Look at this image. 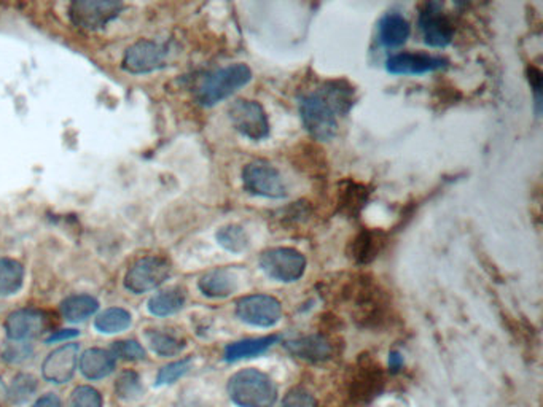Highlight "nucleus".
Listing matches in <instances>:
<instances>
[{"label":"nucleus","instance_id":"1","mask_svg":"<svg viewBox=\"0 0 543 407\" xmlns=\"http://www.w3.org/2000/svg\"><path fill=\"white\" fill-rule=\"evenodd\" d=\"M354 100V89L346 81H328L303 94L298 112L304 129L316 140H332L338 132V116L349 114Z\"/></svg>","mask_w":543,"mask_h":407},{"label":"nucleus","instance_id":"2","mask_svg":"<svg viewBox=\"0 0 543 407\" xmlns=\"http://www.w3.org/2000/svg\"><path fill=\"white\" fill-rule=\"evenodd\" d=\"M228 394L236 406L273 407L277 401V386L265 372L242 369L228 382Z\"/></svg>","mask_w":543,"mask_h":407},{"label":"nucleus","instance_id":"3","mask_svg":"<svg viewBox=\"0 0 543 407\" xmlns=\"http://www.w3.org/2000/svg\"><path fill=\"white\" fill-rule=\"evenodd\" d=\"M252 80V71L246 64H232L210 72L196 88V100L203 107H214L222 100L240 91Z\"/></svg>","mask_w":543,"mask_h":407},{"label":"nucleus","instance_id":"4","mask_svg":"<svg viewBox=\"0 0 543 407\" xmlns=\"http://www.w3.org/2000/svg\"><path fill=\"white\" fill-rule=\"evenodd\" d=\"M259 265L269 279L293 284L303 277L308 261L301 251L289 247H276L261 253Z\"/></svg>","mask_w":543,"mask_h":407},{"label":"nucleus","instance_id":"5","mask_svg":"<svg viewBox=\"0 0 543 407\" xmlns=\"http://www.w3.org/2000/svg\"><path fill=\"white\" fill-rule=\"evenodd\" d=\"M242 185L247 193L260 198L284 199L289 196V188L284 182L283 174L267 161H252L244 165Z\"/></svg>","mask_w":543,"mask_h":407},{"label":"nucleus","instance_id":"6","mask_svg":"<svg viewBox=\"0 0 543 407\" xmlns=\"http://www.w3.org/2000/svg\"><path fill=\"white\" fill-rule=\"evenodd\" d=\"M171 274L169 261L161 257H144L131 266L124 286L134 294L148 293L155 288L163 285Z\"/></svg>","mask_w":543,"mask_h":407},{"label":"nucleus","instance_id":"7","mask_svg":"<svg viewBox=\"0 0 543 407\" xmlns=\"http://www.w3.org/2000/svg\"><path fill=\"white\" fill-rule=\"evenodd\" d=\"M228 116L234 129L249 140L260 142L269 136L268 116L257 100H234L228 108Z\"/></svg>","mask_w":543,"mask_h":407},{"label":"nucleus","instance_id":"8","mask_svg":"<svg viewBox=\"0 0 543 407\" xmlns=\"http://www.w3.org/2000/svg\"><path fill=\"white\" fill-rule=\"evenodd\" d=\"M123 4L115 0H77L69 7V18L77 28L99 30L122 13Z\"/></svg>","mask_w":543,"mask_h":407},{"label":"nucleus","instance_id":"9","mask_svg":"<svg viewBox=\"0 0 543 407\" xmlns=\"http://www.w3.org/2000/svg\"><path fill=\"white\" fill-rule=\"evenodd\" d=\"M236 317L241 322L257 326L271 328L283 318L281 302L269 294H250L236 302Z\"/></svg>","mask_w":543,"mask_h":407},{"label":"nucleus","instance_id":"10","mask_svg":"<svg viewBox=\"0 0 543 407\" xmlns=\"http://www.w3.org/2000/svg\"><path fill=\"white\" fill-rule=\"evenodd\" d=\"M420 29L424 42L432 48H446L453 42L454 28L443 12L440 2H428L420 13Z\"/></svg>","mask_w":543,"mask_h":407},{"label":"nucleus","instance_id":"11","mask_svg":"<svg viewBox=\"0 0 543 407\" xmlns=\"http://www.w3.org/2000/svg\"><path fill=\"white\" fill-rule=\"evenodd\" d=\"M167 50L161 43L139 40L131 45L123 57V69L130 73H150L166 63Z\"/></svg>","mask_w":543,"mask_h":407},{"label":"nucleus","instance_id":"12","mask_svg":"<svg viewBox=\"0 0 543 407\" xmlns=\"http://www.w3.org/2000/svg\"><path fill=\"white\" fill-rule=\"evenodd\" d=\"M48 328V317L38 309H20L8 315L5 333L10 341L24 343L44 335Z\"/></svg>","mask_w":543,"mask_h":407},{"label":"nucleus","instance_id":"13","mask_svg":"<svg viewBox=\"0 0 543 407\" xmlns=\"http://www.w3.org/2000/svg\"><path fill=\"white\" fill-rule=\"evenodd\" d=\"M77 365H79V345L64 343L45 358L42 365L44 379L58 386L65 384L72 379Z\"/></svg>","mask_w":543,"mask_h":407},{"label":"nucleus","instance_id":"14","mask_svg":"<svg viewBox=\"0 0 543 407\" xmlns=\"http://www.w3.org/2000/svg\"><path fill=\"white\" fill-rule=\"evenodd\" d=\"M448 59L428 53H399L387 59L386 69L392 75H422L428 72L442 71Z\"/></svg>","mask_w":543,"mask_h":407},{"label":"nucleus","instance_id":"15","mask_svg":"<svg viewBox=\"0 0 543 407\" xmlns=\"http://www.w3.org/2000/svg\"><path fill=\"white\" fill-rule=\"evenodd\" d=\"M284 347L292 353L293 357L300 358L308 363H322L332 357L334 347L320 335L298 337L284 343Z\"/></svg>","mask_w":543,"mask_h":407},{"label":"nucleus","instance_id":"16","mask_svg":"<svg viewBox=\"0 0 543 407\" xmlns=\"http://www.w3.org/2000/svg\"><path fill=\"white\" fill-rule=\"evenodd\" d=\"M198 288L206 298L222 300L238 290V277L232 269H214L204 274L198 282Z\"/></svg>","mask_w":543,"mask_h":407},{"label":"nucleus","instance_id":"17","mask_svg":"<svg viewBox=\"0 0 543 407\" xmlns=\"http://www.w3.org/2000/svg\"><path fill=\"white\" fill-rule=\"evenodd\" d=\"M411 34V26L399 13H387L378 24V38L386 48H397L405 45Z\"/></svg>","mask_w":543,"mask_h":407},{"label":"nucleus","instance_id":"18","mask_svg":"<svg viewBox=\"0 0 543 407\" xmlns=\"http://www.w3.org/2000/svg\"><path fill=\"white\" fill-rule=\"evenodd\" d=\"M115 371V357L109 351L88 349L81 357V372L88 380H101Z\"/></svg>","mask_w":543,"mask_h":407},{"label":"nucleus","instance_id":"19","mask_svg":"<svg viewBox=\"0 0 543 407\" xmlns=\"http://www.w3.org/2000/svg\"><path fill=\"white\" fill-rule=\"evenodd\" d=\"M281 341V336L254 337V339H242L238 343H233L225 349V360L234 363L247 358L260 357Z\"/></svg>","mask_w":543,"mask_h":407},{"label":"nucleus","instance_id":"20","mask_svg":"<svg viewBox=\"0 0 543 407\" xmlns=\"http://www.w3.org/2000/svg\"><path fill=\"white\" fill-rule=\"evenodd\" d=\"M98 309H99V302L89 294H72V296L65 298L59 306L64 320L71 323L85 322L87 318L93 317L98 312Z\"/></svg>","mask_w":543,"mask_h":407},{"label":"nucleus","instance_id":"21","mask_svg":"<svg viewBox=\"0 0 543 407\" xmlns=\"http://www.w3.org/2000/svg\"><path fill=\"white\" fill-rule=\"evenodd\" d=\"M185 292L182 288H169L161 293L155 294L148 300V312L155 317H169L181 312L185 306Z\"/></svg>","mask_w":543,"mask_h":407},{"label":"nucleus","instance_id":"22","mask_svg":"<svg viewBox=\"0 0 543 407\" xmlns=\"http://www.w3.org/2000/svg\"><path fill=\"white\" fill-rule=\"evenodd\" d=\"M369 191L365 186L355 182H344L338 191V206H340L341 214L352 218L355 215L361 214V210L365 208L369 200Z\"/></svg>","mask_w":543,"mask_h":407},{"label":"nucleus","instance_id":"23","mask_svg":"<svg viewBox=\"0 0 543 407\" xmlns=\"http://www.w3.org/2000/svg\"><path fill=\"white\" fill-rule=\"evenodd\" d=\"M383 243L381 233L362 231L351 243V253H352L351 257L354 258L359 265H369L378 257Z\"/></svg>","mask_w":543,"mask_h":407},{"label":"nucleus","instance_id":"24","mask_svg":"<svg viewBox=\"0 0 543 407\" xmlns=\"http://www.w3.org/2000/svg\"><path fill=\"white\" fill-rule=\"evenodd\" d=\"M24 267L12 258H0V298L13 296L21 290Z\"/></svg>","mask_w":543,"mask_h":407},{"label":"nucleus","instance_id":"25","mask_svg":"<svg viewBox=\"0 0 543 407\" xmlns=\"http://www.w3.org/2000/svg\"><path fill=\"white\" fill-rule=\"evenodd\" d=\"M131 323H132V317L128 310L122 308H110L98 315L95 328L102 335H116V333H122L124 329L130 328Z\"/></svg>","mask_w":543,"mask_h":407},{"label":"nucleus","instance_id":"26","mask_svg":"<svg viewBox=\"0 0 543 407\" xmlns=\"http://www.w3.org/2000/svg\"><path fill=\"white\" fill-rule=\"evenodd\" d=\"M145 341L148 347L160 357H175L185 349V343L167 333L161 331H147Z\"/></svg>","mask_w":543,"mask_h":407},{"label":"nucleus","instance_id":"27","mask_svg":"<svg viewBox=\"0 0 543 407\" xmlns=\"http://www.w3.org/2000/svg\"><path fill=\"white\" fill-rule=\"evenodd\" d=\"M218 245L232 253H242L249 247V236L246 229L240 225H226L216 234Z\"/></svg>","mask_w":543,"mask_h":407},{"label":"nucleus","instance_id":"28","mask_svg":"<svg viewBox=\"0 0 543 407\" xmlns=\"http://www.w3.org/2000/svg\"><path fill=\"white\" fill-rule=\"evenodd\" d=\"M115 392L118 398H122V400H138L139 396L144 392L138 372H122L115 382Z\"/></svg>","mask_w":543,"mask_h":407},{"label":"nucleus","instance_id":"29","mask_svg":"<svg viewBox=\"0 0 543 407\" xmlns=\"http://www.w3.org/2000/svg\"><path fill=\"white\" fill-rule=\"evenodd\" d=\"M191 365H193L191 358H185V360L174 361V363H169L165 368H161L158 377H157V386L174 384L191 369Z\"/></svg>","mask_w":543,"mask_h":407},{"label":"nucleus","instance_id":"30","mask_svg":"<svg viewBox=\"0 0 543 407\" xmlns=\"http://www.w3.org/2000/svg\"><path fill=\"white\" fill-rule=\"evenodd\" d=\"M37 390V379L30 374H20L13 379L12 388H10V398L15 403H22V401L30 400Z\"/></svg>","mask_w":543,"mask_h":407},{"label":"nucleus","instance_id":"31","mask_svg":"<svg viewBox=\"0 0 543 407\" xmlns=\"http://www.w3.org/2000/svg\"><path fill=\"white\" fill-rule=\"evenodd\" d=\"M71 407H102V396L93 386H77L69 400Z\"/></svg>","mask_w":543,"mask_h":407},{"label":"nucleus","instance_id":"32","mask_svg":"<svg viewBox=\"0 0 543 407\" xmlns=\"http://www.w3.org/2000/svg\"><path fill=\"white\" fill-rule=\"evenodd\" d=\"M112 355L120 360H126V361H138V360H144L145 351L144 347L136 341H118L114 343L112 345Z\"/></svg>","mask_w":543,"mask_h":407},{"label":"nucleus","instance_id":"33","mask_svg":"<svg viewBox=\"0 0 543 407\" xmlns=\"http://www.w3.org/2000/svg\"><path fill=\"white\" fill-rule=\"evenodd\" d=\"M281 407H318V401L304 388H295L284 398Z\"/></svg>","mask_w":543,"mask_h":407},{"label":"nucleus","instance_id":"34","mask_svg":"<svg viewBox=\"0 0 543 407\" xmlns=\"http://www.w3.org/2000/svg\"><path fill=\"white\" fill-rule=\"evenodd\" d=\"M528 79L529 83L532 86V89H534L537 106H539V110H540V104H542V72L539 71L534 65H530L528 69Z\"/></svg>","mask_w":543,"mask_h":407},{"label":"nucleus","instance_id":"35","mask_svg":"<svg viewBox=\"0 0 543 407\" xmlns=\"http://www.w3.org/2000/svg\"><path fill=\"white\" fill-rule=\"evenodd\" d=\"M32 407H63V403L56 394H48L42 398H38Z\"/></svg>","mask_w":543,"mask_h":407},{"label":"nucleus","instance_id":"36","mask_svg":"<svg viewBox=\"0 0 543 407\" xmlns=\"http://www.w3.org/2000/svg\"><path fill=\"white\" fill-rule=\"evenodd\" d=\"M77 336H79V331H75V329H64V331H59V333H55V335H51V336L47 339V343H59V341H67V339H72V337Z\"/></svg>","mask_w":543,"mask_h":407},{"label":"nucleus","instance_id":"37","mask_svg":"<svg viewBox=\"0 0 543 407\" xmlns=\"http://www.w3.org/2000/svg\"><path fill=\"white\" fill-rule=\"evenodd\" d=\"M402 366H403V357H402V353L397 351L391 352V353H389V368H391V371H400Z\"/></svg>","mask_w":543,"mask_h":407},{"label":"nucleus","instance_id":"38","mask_svg":"<svg viewBox=\"0 0 543 407\" xmlns=\"http://www.w3.org/2000/svg\"><path fill=\"white\" fill-rule=\"evenodd\" d=\"M7 386H5V384H4V380L0 379V407H2V404H4V403H5V400H7Z\"/></svg>","mask_w":543,"mask_h":407}]
</instances>
